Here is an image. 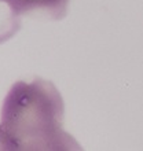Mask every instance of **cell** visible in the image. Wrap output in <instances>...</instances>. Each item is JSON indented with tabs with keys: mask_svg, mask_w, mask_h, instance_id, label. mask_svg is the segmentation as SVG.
Listing matches in <instances>:
<instances>
[{
	"mask_svg": "<svg viewBox=\"0 0 143 151\" xmlns=\"http://www.w3.org/2000/svg\"><path fill=\"white\" fill-rule=\"evenodd\" d=\"M64 99L43 78L18 81L4 98L0 137L4 150H74L79 146L64 131Z\"/></svg>",
	"mask_w": 143,
	"mask_h": 151,
	"instance_id": "1",
	"label": "cell"
},
{
	"mask_svg": "<svg viewBox=\"0 0 143 151\" xmlns=\"http://www.w3.org/2000/svg\"><path fill=\"white\" fill-rule=\"evenodd\" d=\"M18 15H40L48 19H64L68 14L69 0H10Z\"/></svg>",
	"mask_w": 143,
	"mask_h": 151,
	"instance_id": "2",
	"label": "cell"
},
{
	"mask_svg": "<svg viewBox=\"0 0 143 151\" xmlns=\"http://www.w3.org/2000/svg\"><path fill=\"white\" fill-rule=\"evenodd\" d=\"M20 15L14 11L10 0H0V43L20 30Z\"/></svg>",
	"mask_w": 143,
	"mask_h": 151,
	"instance_id": "3",
	"label": "cell"
},
{
	"mask_svg": "<svg viewBox=\"0 0 143 151\" xmlns=\"http://www.w3.org/2000/svg\"><path fill=\"white\" fill-rule=\"evenodd\" d=\"M0 150H4V147H3V142H1V137H0Z\"/></svg>",
	"mask_w": 143,
	"mask_h": 151,
	"instance_id": "4",
	"label": "cell"
}]
</instances>
